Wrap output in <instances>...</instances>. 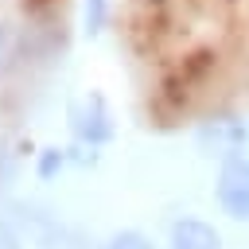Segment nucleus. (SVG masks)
Masks as SVG:
<instances>
[{"label":"nucleus","mask_w":249,"mask_h":249,"mask_svg":"<svg viewBox=\"0 0 249 249\" xmlns=\"http://www.w3.org/2000/svg\"><path fill=\"white\" fill-rule=\"evenodd\" d=\"M109 23V0H82V31L93 39Z\"/></svg>","instance_id":"5"},{"label":"nucleus","mask_w":249,"mask_h":249,"mask_svg":"<svg viewBox=\"0 0 249 249\" xmlns=\"http://www.w3.org/2000/svg\"><path fill=\"white\" fill-rule=\"evenodd\" d=\"M105 249H156L140 230H117L109 241H105Z\"/></svg>","instance_id":"7"},{"label":"nucleus","mask_w":249,"mask_h":249,"mask_svg":"<svg viewBox=\"0 0 249 249\" xmlns=\"http://www.w3.org/2000/svg\"><path fill=\"white\" fill-rule=\"evenodd\" d=\"M4 54H8V31L0 27V62H4Z\"/></svg>","instance_id":"8"},{"label":"nucleus","mask_w":249,"mask_h":249,"mask_svg":"<svg viewBox=\"0 0 249 249\" xmlns=\"http://www.w3.org/2000/svg\"><path fill=\"white\" fill-rule=\"evenodd\" d=\"M167 249H226L222 233L202 218H179L167 230Z\"/></svg>","instance_id":"4"},{"label":"nucleus","mask_w":249,"mask_h":249,"mask_svg":"<svg viewBox=\"0 0 249 249\" xmlns=\"http://www.w3.org/2000/svg\"><path fill=\"white\" fill-rule=\"evenodd\" d=\"M195 140H198V148H202L206 156H218V160L226 163V160L245 156L249 128H245V121H237V117H210V121H198Z\"/></svg>","instance_id":"2"},{"label":"nucleus","mask_w":249,"mask_h":249,"mask_svg":"<svg viewBox=\"0 0 249 249\" xmlns=\"http://www.w3.org/2000/svg\"><path fill=\"white\" fill-rule=\"evenodd\" d=\"M214 198H218L222 214H230L233 222H249V156L226 160L218 167Z\"/></svg>","instance_id":"3"},{"label":"nucleus","mask_w":249,"mask_h":249,"mask_svg":"<svg viewBox=\"0 0 249 249\" xmlns=\"http://www.w3.org/2000/svg\"><path fill=\"white\" fill-rule=\"evenodd\" d=\"M66 121H70V136H74L78 144H89V148L109 144V140H113V132H117V128H113V113H109L105 97H101V93H93V89L70 101Z\"/></svg>","instance_id":"1"},{"label":"nucleus","mask_w":249,"mask_h":249,"mask_svg":"<svg viewBox=\"0 0 249 249\" xmlns=\"http://www.w3.org/2000/svg\"><path fill=\"white\" fill-rule=\"evenodd\" d=\"M66 160H70V156H66L62 148H43V152H39V179H54V175L66 167Z\"/></svg>","instance_id":"6"}]
</instances>
